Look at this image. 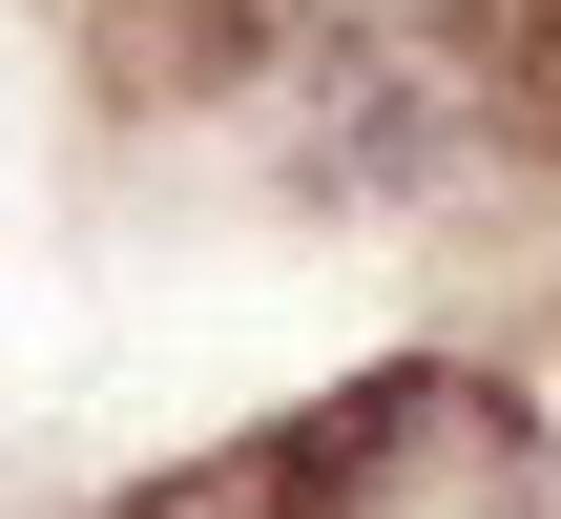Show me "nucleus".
I'll return each instance as SVG.
<instances>
[{
  "label": "nucleus",
  "mask_w": 561,
  "mask_h": 519,
  "mask_svg": "<svg viewBox=\"0 0 561 519\" xmlns=\"http://www.w3.org/2000/svg\"><path fill=\"white\" fill-rule=\"evenodd\" d=\"M250 519H561V416L479 354H396L333 416L250 437Z\"/></svg>",
  "instance_id": "f257e3e1"
}]
</instances>
